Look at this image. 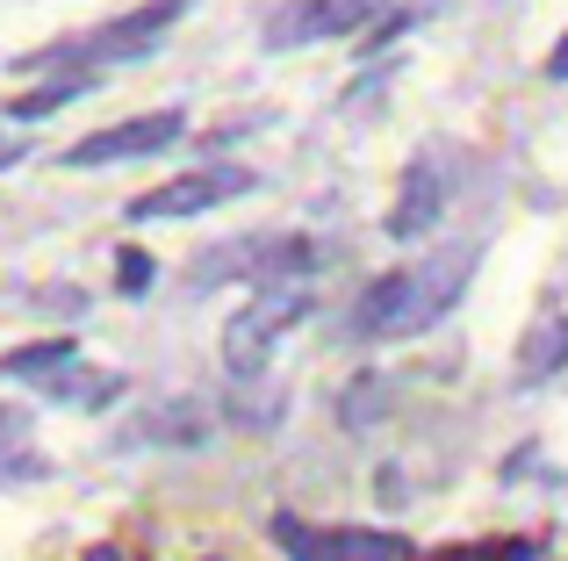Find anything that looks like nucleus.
Wrapping results in <instances>:
<instances>
[{
	"label": "nucleus",
	"instance_id": "aec40b11",
	"mask_svg": "<svg viewBox=\"0 0 568 561\" xmlns=\"http://www.w3.org/2000/svg\"><path fill=\"white\" fill-rule=\"evenodd\" d=\"M87 561H123V554H115V548H87Z\"/></svg>",
	"mask_w": 568,
	"mask_h": 561
},
{
	"label": "nucleus",
	"instance_id": "0eeeda50",
	"mask_svg": "<svg viewBox=\"0 0 568 561\" xmlns=\"http://www.w3.org/2000/svg\"><path fill=\"white\" fill-rule=\"evenodd\" d=\"M187 14V0H152V8H138V14H123L115 29H94L87 43H72L80 51V65H115V58H144L159 37H166L173 22Z\"/></svg>",
	"mask_w": 568,
	"mask_h": 561
},
{
	"label": "nucleus",
	"instance_id": "9d476101",
	"mask_svg": "<svg viewBox=\"0 0 568 561\" xmlns=\"http://www.w3.org/2000/svg\"><path fill=\"white\" fill-rule=\"evenodd\" d=\"M72 360H80V346H72V338H43V346H14L8 360H0V375H14V381H51V375H65Z\"/></svg>",
	"mask_w": 568,
	"mask_h": 561
},
{
	"label": "nucleus",
	"instance_id": "a211bd4d",
	"mask_svg": "<svg viewBox=\"0 0 568 561\" xmlns=\"http://www.w3.org/2000/svg\"><path fill=\"white\" fill-rule=\"evenodd\" d=\"M14 159H22V137H0V173H8Z\"/></svg>",
	"mask_w": 568,
	"mask_h": 561
},
{
	"label": "nucleus",
	"instance_id": "f8f14e48",
	"mask_svg": "<svg viewBox=\"0 0 568 561\" xmlns=\"http://www.w3.org/2000/svg\"><path fill=\"white\" fill-rule=\"evenodd\" d=\"M43 396H58V404H80V410H101V404H115V396H123V381L115 375H51L43 381Z\"/></svg>",
	"mask_w": 568,
	"mask_h": 561
},
{
	"label": "nucleus",
	"instance_id": "20e7f679",
	"mask_svg": "<svg viewBox=\"0 0 568 561\" xmlns=\"http://www.w3.org/2000/svg\"><path fill=\"white\" fill-rule=\"evenodd\" d=\"M245 187H252L245 166H202V173H181V181H166V187H152V195L130 202V224H173V216H202V210H216V202L245 195Z\"/></svg>",
	"mask_w": 568,
	"mask_h": 561
},
{
	"label": "nucleus",
	"instance_id": "7ed1b4c3",
	"mask_svg": "<svg viewBox=\"0 0 568 561\" xmlns=\"http://www.w3.org/2000/svg\"><path fill=\"white\" fill-rule=\"evenodd\" d=\"M274 540L288 561H403V533H367V526H332V533H310L295 511H274Z\"/></svg>",
	"mask_w": 568,
	"mask_h": 561
},
{
	"label": "nucleus",
	"instance_id": "dca6fc26",
	"mask_svg": "<svg viewBox=\"0 0 568 561\" xmlns=\"http://www.w3.org/2000/svg\"><path fill=\"white\" fill-rule=\"evenodd\" d=\"M375 396H382L375 381H361V389L346 396V425H353V432H361V425H367V410H375Z\"/></svg>",
	"mask_w": 568,
	"mask_h": 561
},
{
	"label": "nucleus",
	"instance_id": "4468645a",
	"mask_svg": "<svg viewBox=\"0 0 568 561\" xmlns=\"http://www.w3.org/2000/svg\"><path fill=\"white\" fill-rule=\"evenodd\" d=\"M432 561H511V540H489V548H454V554H432Z\"/></svg>",
	"mask_w": 568,
	"mask_h": 561
},
{
	"label": "nucleus",
	"instance_id": "f257e3e1",
	"mask_svg": "<svg viewBox=\"0 0 568 561\" xmlns=\"http://www.w3.org/2000/svg\"><path fill=\"white\" fill-rule=\"evenodd\" d=\"M475 274V253H454V259H425V267H396L382 280H367L361 303H353V332L367 338H417L425 324H439L454 309V295L468 288Z\"/></svg>",
	"mask_w": 568,
	"mask_h": 561
},
{
	"label": "nucleus",
	"instance_id": "ddd939ff",
	"mask_svg": "<svg viewBox=\"0 0 568 561\" xmlns=\"http://www.w3.org/2000/svg\"><path fill=\"white\" fill-rule=\"evenodd\" d=\"M115 288H123V295H144V288H152V259H144L138 245H123V259H115Z\"/></svg>",
	"mask_w": 568,
	"mask_h": 561
},
{
	"label": "nucleus",
	"instance_id": "1a4fd4ad",
	"mask_svg": "<svg viewBox=\"0 0 568 561\" xmlns=\"http://www.w3.org/2000/svg\"><path fill=\"white\" fill-rule=\"evenodd\" d=\"M561 367H568V317L555 309V317H540L526 332V346H518V375L547 381V375H561Z\"/></svg>",
	"mask_w": 568,
	"mask_h": 561
},
{
	"label": "nucleus",
	"instance_id": "2eb2a0df",
	"mask_svg": "<svg viewBox=\"0 0 568 561\" xmlns=\"http://www.w3.org/2000/svg\"><path fill=\"white\" fill-rule=\"evenodd\" d=\"M403 29H410V14H403V8H388V14H382V29H367L361 43H367V51H382V43H388V37H403Z\"/></svg>",
	"mask_w": 568,
	"mask_h": 561
},
{
	"label": "nucleus",
	"instance_id": "f3484780",
	"mask_svg": "<svg viewBox=\"0 0 568 561\" xmlns=\"http://www.w3.org/2000/svg\"><path fill=\"white\" fill-rule=\"evenodd\" d=\"M547 80H568V37L555 43V51H547Z\"/></svg>",
	"mask_w": 568,
	"mask_h": 561
},
{
	"label": "nucleus",
	"instance_id": "6e6552de",
	"mask_svg": "<svg viewBox=\"0 0 568 561\" xmlns=\"http://www.w3.org/2000/svg\"><path fill=\"white\" fill-rule=\"evenodd\" d=\"M439 210H446V173H439V159H410V166H403L396 202H388V238H425V231L439 224Z\"/></svg>",
	"mask_w": 568,
	"mask_h": 561
},
{
	"label": "nucleus",
	"instance_id": "f03ea898",
	"mask_svg": "<svg viewBox=\"0 0 568 561\" xmlns=\"http://www.w3.org/2000/svg\"><path fill=\"white\" fill-rule=\"evenodd\" d=\"M303 309H310L303 288H288V280H266V288L252 295V303L237 309L231 324H223V367H231L237 381L266 375V360H274V338L288 332V324H303Z\"/></svg>",
	"mask_w": 568,
	"mask_h": 561
},
{
	"label": "nucleus",
	"instance_id": "6ab92c4d",
	"mask_svg": "<svg viewBox=\"0 0 568 561\" xmlns=\"http://www.w3.org/2000/svg\"><path fill=\"white\" fill-rule=\"evenodd\" d=\"M511 561H547V554L532 548V540H511Z\"/></svg>",
	"mask_w": 568,
	"mask_h": 561
},
{
	"label": "nucleus",
	"instance_id": "423d86ee",
	"mask_svg": "<svg viewBox=\"0 0 568 561\" xmlns=\"http://www.w3.org/2000/svg\"><path fill=\"white\" fill-rule=\"evenodd\" d=\"M375 14V0H295L266 22V51H303V43H324V37H353V29Z\"/></svg>",
	"mask_w": 568,
	"mask_h": 561
},
{
	"label": "nucleus",
	"instance_id": "9b49d317",
	"mask_svg": "<svg viewBox=\"0 0 568 561\" xmlns=\"http://www.w3.org/2000/svg\"><path fill=\"white\" fill-rule=\"evenodd\" d=\"M87 86H94V72H80V65H72L65 80H51V86H29V94H14V115H22V123H37V115H58L65 101H80Z\"/></svg>",
	"mask_w": 568,
	"mask_h": 561
},
{
	"label": "nucleus",
	"instance_id": "39448f33",
	"mask_svg": "<svg viewBox=\"0 0 568 561\" xmlns=\"http://www.w3.org/2000/svg\"><path fill=\"white\" fill-rule=\"evenodd\" d=\"M187 115L181 109H159V115H138V123H115V130H94V137H80L65 152V166H123V159H152L166 152V144H181Z\"/></svg>",
	"mask_w": 568,
	"mask_h": 561
}]
</instances>
